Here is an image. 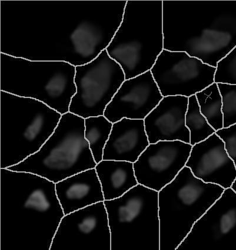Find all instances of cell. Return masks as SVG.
Returning <instances> with one entry per match:
<instances>
[{
  "label": "cell",
  "mask_w": 236,
  "mask_h": 250,
  "mask_svg": "<svg viewBox=\"0 0 236 250\" xmlns=\"http://www.w3.org/2000/svg\"><path fill=\"white\" fill-rule=\"evenodd\" d=\"M104 203L111 250H160L159 191L138 184Z\"/></svg>",
  "instance_id": "obj_9"
},
{
  "label": "cell",
  "mask_w": 236,
  "mask_h": 250,
  "mask_svg": "<svg viewBox=\"0 0 236 250\" xmlns=\"http://www.w3.org/2000/svg\"><path fill=\"white\" fill-rule=\"evenodd\" d=\"M49 250H111V231L104 202L65 215Z\"/></svg>",
  "instance_id": "obj_12"
},
{
  "label": "cell",
  "mask_w": 236,
  "mask_h": 250,
  "mask_svg": "<svg viewBox=\"0 0 236 250\" xmlns=\"http://www.w3.org/2000/svg\"><path fill=\"white\" fill-rule=\"evenodd\" d=\"M113 124L103 116L85 119L84 136L96 164L103 161L105 146L109 140Z\"/></svg>",
  "instance_id": "obj_21"
},
{
  "label": "cell",
  "mask_w": 236,
  "mask_h": 250,
  "mask_svg": "<svg viewBox=\"0 0 236 250\" xmlns=\"http://www.w3.org/2000/svg\"><path fill=\"white\" fill-rule=\"evenodd\" d=\"M192 147L190 144L180 141H159L148 145L133 164L139 184L161 190L186 167Z\"/></svg>",
  "instance_id": "obj_14"
},
{
  "label": "cell",
  "mask_w": 236,
  "mask_h": 250,
  "mask_svg": "<svg viewBox=\"0 0 236 250\" xmlns=\"http://www.w3.org/2000/svg\"><path fill=\"white\" fill-rule=\"evenodd\" d=\"M127 2L114 1L102 12L98 11L91 16L92 13H90L78 17L72 22L75 17L68 22L65 31L62 30L61 19V23H58L56 19H52L61 28L41 20H34L43 24L33 22L37 24L24 26L39 29L19 31L34 34L17 36L24 37V39L29 37L28 39L1 45L3 46L20 42L1 48V52L31 61H63L75 67L87 64L109 45L123 21Z\"/></svg>",
  "instance_id": "obj_2"
},
{
  "label": "cell",
  "mask_w": 236,
  "mask_h": 250,
  "mask_svg": "<svg viewBox=\"0 0 236 250\" xmlns=\"http://www.w3.org/2000/svg\"><path fill=\"white\" fill-rule=\"evenodd\" d=\"M104 200L118 198L139 184L133 163L103 160L95 167Z\"/></svg>",
  "instance_id": "obj_20"
},
{
  "label": "cell",
  "mask_w": 236,
  "mask_h": 250,
  "mask_svg": "<svg viewBox=\"0 0 236 250\" xmlns=\"http://www.w3.org/2000/svg\"><path fill=\"white\" fill-rule=\"evenodd\" d=\"M163 97L151 71L125 80L105 109L113 124L122 119H142L158 105Z\"/></svg>",
  "instance_id": "obj_15"
},
{
  "label": "cell",
  "mask_w": 236,
  "mask_h": 250,
  "mask_svg": "<svg viewBox=\"0 0 236 250\" xmlns=\"http://www.w3.org/2000/svg\"><path fill=\"white\" fill-rule=\"evenodd\" d=\"M176 250H236V193L231 188L195 223Z\"/></svg>",
  "instance_id": "obj_13"
},
{
  "label": "cell",
  "mask_w": 236,
  "mask_h": 250,
  "mask_svg": "<svg viewBox=\"0 0 236 250\" xmlns=\"http://www.w3.org/2000/svg\"><path fill=\"white\" fill-rule=\"evenodd\" d=\"M75 66L63 61H37L1 52V91L42 102L62 115L77 92Z\"/></svg>",
  "instance_id": "obj_7"
},
{
  "label": "cell",
  "mask_w": 236,
  "mask_h": 250,
  "mask_svg": "<svg viewBox=\"0 0 236 250\" xmlns=\"http://www.w3.org/2000/svg\"><path fill=\"white\" fill-rule=\"evenodd\" d=\"M163 97H190L214 83L216 68L185 52L163 49L151 69Z\"/></svg>",
  "instance_id": "obj_11"
},
{
  "label": "cell",
  "mask_w": 236,
  "mask_h": 250,
  "mask_svg": "<svg viewBox=\"0 0 236 250\" xmlns=\"http://www.w3.org/2000/svg\"><path fill=\"white\" fill-rule=\"evenodd\" d=\"M125 80L123 69L105 49L92 62L75 68L77 92L69 112L84 119L103 116Z\"/></svg>",
  "instance_id": "obj_10"
},
{
  "label": "cell",
  "mask_w": 236,
  "mask_h": 250,
  "mask_svg": "<svg viewBox=\"0 0 236 250\" xmlns=\"http://www.w3.org/2000/svg\"><path fill=\"white\" fill-rule=\"evenodd\" d=\"M231 188L236 193V179H235V182H233V185L231 186Z\"/></svg>",
  "instance_id": "obj_27"
},
{
  "label": "cell",
  "mask_w": 236,
  "mask_h": 250,
  "mask_svg": "<svg viewBox=\"0 0 236 250\" xmlns=\"http://www.w3.org/2000/svg\"><path fill=\"white\" fill-rule=\"evenodd\" d=\"M62 116L42 102L1 91V168L19 164L37 152Z\"/></svg>",
  "instance_id": "obj_5"
},
{
  "label": "cell",
  "mask_w": 236,
  "mask_h": 250,
  "mask_svg": "<svg viewBox=\"0 0 236 250\" xmlns=\"http://www.w3.org/2000/svg\"><path fill=\"white\" fill-rule=\"evenodd\" d=\"M65 213L55 183L1 168L2 250H49Z\"/></svg>",
  "instance_id": "obj_1"
},
{
  "label": "cell",
  "mask_w": 236,
  "mask_h": 250,
  "mask_svg": "<svg viewBox=\"0 0 236 250\" xmlns=\"http://www.w3.org/2000/svg\"><path fill=\"white\" fill-rule=\"evenodd\" d=\"M186 125L190 130V144L192 146L206 140L216 132L201 113L196 95L189 98Z\"/></svg>",
  "instance_id": "obj_23"
},
{
  "label": "cell",
  "mask_w": 236,
  "mask_h": 250,
  "mask_svg": "<svg viewBox=\"0 0 236 250\" xmlns=\"http://www.w3.org/2000/svg\"><path fill=\"white\" fill-rule=\"evenodd\" d=\"M149 145L144 120L123 118L113 124L103 159L134 164Z\"/></svg>",
  "instance_id": "obj_18"
},
{
  "label": "cell",
  "mask_w": 236,
  "mask_h": 250,
  "mask_svg": "<svg viewBox=\"0 0 236 250\" xmlns=\"http://www.w3.org/2000/svg\"><path fill=\"white\" fill-rule=\"evenodd\" d=\"M214 83L236 85V46L217 63Z\"/></svg>",
  "instance_id": "obj_25"
},
{
  "label": "cell",
  "mask_w": 236,
  "mask_h": 250,
  "mask_svg": "<svg viewBox=\"0 0 236 250\" xmlns=\"http://www.w3.org/2000/svg\"><path fill=\"white\" fill-rule=\"evenodd\" d=\"M188 104L189 98L184 96L163 97L144 120L150 144L173 141L190 144V130L186 125Z\"/></svg>",
  "instance_id": "obj_17"
},
{
  "label": "cell",
  "mask_w": 236,
  "mask_h": 250,
  "mask_svg": "<svg viewBox=\"0 0 236 250\" xmlns=\"http://www.w3.org/2000/svg\"><path fill=\"white\" fill-rule=\"evenodd\" d=\"M163 49V1H127L123 21L106 48L125 79L150 71Z\"/></svg>",
  "instance_id": "obj_4"
},
{
  "label": "cell",
  "mask_w": 236,
  "mask_h": 250,
  "mask_svg": "<svg viewBox=\"0 0 236 250\" xmlns=\"http://www.w3.org/2000/svg\"><path fill=\"white\" fill-rule=\"evenodd\" d=\"M225 188L197 178L185 167L159 191L160 250H176Z\"/></svg>",
  "instance_id": "obj_6"
},
{
  "label": "cell",
  "mask_w": 236,
  "mask_h": 250,
  "mask_svg": "<svg viewBox=\"0 0 236 250\" xmlns=\"http://www.w3.org/2000/svg\"><path fill=\"white\" fill-rule=\"evenodd\" d=\"M164 49L217 63L236 46V1H163Z\"/></svg>",
  "instance_id": "obj_3"
},
{
  "label": "cell",
  "mask_w": 236,
  "mask_h": 250,
  "mask_svg": "<svg viewBox=\"0 0 236 250\" xmlns=\"http://www.w3.org/2000/svg\"><path fill=\"white\" fill-rule=\"evenodd\" d=\"M222 98L223 127L236 124V85L217 83Z\"/></svg>",
  "instance_id": "obj_24"
},
{
  "label": "cell",
  "mask_w": 236,
  "mask_h": 250,
  "mask_svg": "<svg viewBox=\"0 0 236 250\" xmlns=\"http://www.w3.org/2000/svg\"><path fill=\"white\" fill-rule=\"evenodd\" d=\"M215 133L224 142L227 152L236 167V124L218 130Z\"/></svg>",
  "instance_id": "obj_26"
},
{
  "label": "cell",
  "mask_w": 236,
  "mask_h": 250,
  "mask_svg": "<svg viewBox=\"0 0 236 250\" xmlns=\"http://www.w3.org/2000/svg\"><path fill=\"white\" fill-rule=\"evenodd\" d=\"M55 189L65 215L104 201L95 168L81 171L55 183Z\"/></svg>",
  "instance_id": "obj_19"
},
{
  "label": "cell",
  "mask_w": 236,
  "mask_h": 250,
  "mask_svg": "<svg viewBox=\"0 0 236 250\" xmlns=\"http://www.w3.org/2000/svg\"><path fill=\"white\" fill-rule=\"evenodd\" d=\"M186 167L197 178L225 189L231 188L236 179L235 163L227 153L224 142L215 133L193 146Z\"/></svg>",
  "instance_id": "obj_16"
},
{
  "label": "cell",
  "mask_w": 236,
  "mask_h": 250,
  "mask_svg": "<svg viewBox=\"0 0 236 250\" xmlns=\"http://www.w3.org/2000/svg\"><path fill=\"white\" fill-rule=\"evenodd\" d=\"M85 119L62 115L56 129L41 149L8 169L36 174L57 183L97 164L84 136Z\"/></svg>",
  "instance_id": "obj_8"
},
{
  "label": "cell",
  "mask_w": 236,
  "mask_h": 250,
  "mask_svg": "<svg viewBox=\"0 0 236 250\" xmlns=\"http://www.w3.org/2000/svg\"><path fill=\"white\" fill-rule=\"evenodd\" d=\"M200 112L215 131L223 128L222 98L217 83H213L196 94Z\"/></svg>",
  "instance_id": "obj_22"
}]
</instances>
